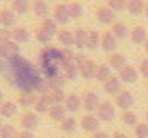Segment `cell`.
<instances>
[{
    "instance_id": "obj_12",
    "label": "cell",
    "mask_w": 148,
    "mask_h": 138,
    "mask_svg": "<svg viewBox=\"0 0 148 138\" xmlns=\"http://www.w3.org/2000/svg\"><path fill=\"white\" fill-rule=\"evenodd\" d=\"M58 42H60V46H64V48H71V46H75V37H73V31H69V29H60L58 31Z\"/></svg>"
},
{
    "instance_id": "obj_35",
    "label": "cell",
    "mask_w": 148,
    "mask_h": 138,
    "mask_svg": "<svg viewBox=\"0 0 148 138\" xmlns=\"http://www.w3.org/2000/svg\"><path fill=\"white\" fill-rule=\"evenodd\" d=\"M100 40H102V37H100L96 31H88V37H87V48H88V50H96V46H100Z\"/></svg>"
},
{
    "instance_id": "obj_13",
    "label": "cell",
    "mask_w": 148,
    "mask_h": 138,
    "mask_svg": "<svg viewBox=\"0 0 148 138\" xmlns=\"http://www.w3.org/2000/svg\"><path fill=\"white\" fill-rule=\"evenodd\" d=\"M121 86H123V83L119 81V77H114V75H112V77L104 83V92L110 94V96H117V94L123 90Z\"/></svg>"
},
{
    "instance_id": "obj_24",
    "label": "cell",
    "mask_w": 148,
    "mask_h": 138,
    "mask_svg": "<svg viewBox=\"0 0 148 138\" xmlns=\"http://www.w3.org/2000/svg\"><path fill=\"white\" fill-rule=\"evenodd\" d=\"M33 12H35V16H38V17H46L48 16V12H50V8H48V2L46 0H35L33 2Z\"/></svg>"
},
{
    "instance_id": "obj_3",
    "label": "cell",
    "mask_w": 148,
    "mask_h": 138,
    "mask_svg": "<svg viewBox=\"0 0 148 138\" xmlns=\"http://www.w3.org/2000/svg\"><path fill=\"white\" fill-rule=\"evenodd\" d=\"M94 16L104 25H114L115 23V12L112 8H108V6H96L94 8Z\"/></svg>"
},
{
    "instance_id": "obj_17",
    "label": "cell",
    "mask_w": 148,
    "mask_h": 138,
    "mask_svg": "<svg viewBox=\"0 0 148 138\" xmlns=\"http://www.w3.org/2000/svg\"><path fill=\"white\" fill-rule=\"evenodd\" d=\"M129 39L135 42V44H144L148 39V33H146V29L140 27V25H137V27H133L131 29V33H129Z\"/></svg>"
},
{
    "instance_id": "obj_49",
    "label": "cell",
    "mask_w": 148,
    "mask_h": 138,
    "mask_svg": "<svg viewBox=\"0 0 148 138\" xmlns=\"http://www.w3.org/2000/svg\"><path fill=\"white\" fill-rule=\"evenodd\" d=\"M2 102H4V92L0 90V104H2Z\"/></svg>"
},
{
    "instance_id": "obj_14",
    "label": "cell",
    "mask_w": 148,
    "mask_h": 138,
    "mask_svg": "<svg viewBox=\"0 0 148 138\" xmlns=\"http://www.w3.org/2000/svg\"><path fill=\"white\" fill-rule=\"evenodd\" d=\"M16 17H17V14L12 10V8H2V10H0V23H2L4 29L14 27V25H16Z\"/></svg>"
},
{
    "instance_id": "obj_2",
    "label": "cell",
    "mask_w": 148,
    "mask_h": 138,
    "mask_svg": "<svg viewBox=\"0 0 148 138\" xmlns=\"http://www.w3.org/2000/svg\"><path fill=\"white\" fill-rule=\"evenodd\" d=\"M83 109L87 111V113H96V109L100 107V98L98 94L92 92V90H87V92L83 94Z\"/></svg>"
},
{
    "instance_id": "obj_29",
    "label": "cell",
    "mask_w": 148,
    "mask_h": 138,
    "mask_svg": "<svg viewBox=\"0 0 148 138\" xmlns=\"http://www.w3.org/2000/svg\"><path fill=\"white\" fill-rule=\"evenodd\" d=\"M121 123H123V125H127V127H137V125H138L137 113H135V111H131V109H125L123 113H121Z\"/></svg>"
},
{
    "instance_id": "obj_15",
    "label": "cell",
    "mask_w": 148,
    "mask_h": 138,
    "mask_svg": "<svg viewBox=\"0 0 148 138\" xmlns=\"http://www.w3.org/2000/svg\"><path fill=\"white\" fill-rule=\"evenodd\" d=\"M127 65V60H125V56L119 54V52H114V54L108 56V67L110 69H123V67Z\"/></svg>"
},
{
    "instance_id": "obj_36",
    "label": "cell",
    "mask_w": 148,
    "mask_h": 138,
    "mask_svg": "<svg viewBox=\"0 0 148 138\" xmlns=\"http://www.w3.org/2000/svg\"><path fill=\"white\" fill-rule=\"evenodd\" d=\"M17 136V131H16V127L14 125H2L0 127V138H16Z\"/></svg>"
},
{
    "instance_id": "obj_26",
    "label": "cell",
    "mask_w": 148,
    "mask_h": 138,
    "mask_svg": "<svg viewBox=\"0 0 148 138\" xmlns=\"http://www.w3.org/2000/svg\"><path fill=\"white\" fill-rule=\"evenodd\" d=\"M17 102L21 107H33L35 102H37V96L33 92H19L17 94Z\"/></svg>"
},
{
    "instance_id": "obj_40",
    "label": "cell",
    "mask_w": 148,
    "mask_h": 138,
    "mask_svg": "<svg viewBox=\"0 0 148 138\" xmlns=\"http://www.w3.org/2000/svg\"><path fill=\"white\" fill-rule=\"evenodd\" d=\"M4 48H6V54H8V58H10V56H17V54H19V44H17V42H14V40L6 42Z\"/></svg>"
},
{
    "instance_id": "obj_23",
    "label": "cell",
    "mask_w": 148,
    "mask_h": 138,
    "mask_svg": "<svg viewBox=\"0 0 148 138\" xmlns=\"http://www.w3.org/2000/svg\"><path fill=\"white\" fill-rule=\"evenodd\" d=\"M66 105L64 104H60V105H52V107H50L48 109V115H50V119H52V121H64V119H66Z\"/></svg>"
},
{
    "instance_id": "obj_46",
    "label": "cell",
    "mask_w": 148,
    "mask_h": 138,
    "mask_svg": "<svg viewBox=\"0 0 148 138\" xmlns=\"http://www.w3.org/2000/svg\"><path fill=\"white\" fill-rule=\"evenodd\" d=\"M90 138H112V136L108 133H104V131H96V133H92Z\"/></svg>"
},
{
    "instance_id": "obj_51",
    "label": "cell",
    "mask_w": 148,
    "mask_h": 138,
    "mask_svg": "<svg viewBox=\"0 0 148 138\" xmlns=\"http://www.w3.org/2000/svg\"><path fill=\"white\" fill-rule=\"evenodd\" d=\"M144 50H146V54H148V39H146V42H144Z\"/></svg>"
},
{
    "instance_id": "obj_11",
    "label": "cell",
    "mask_w": 148,
    "mask_h": 138,
    "mask_svg": "<svg viewBox=\"0 0 148 138\" xmlns=\"http://www.w3.org/2000/svg\"><path fill=\"white\" fill-rule=\"evenodd\" d=\"M79 75H81L83 79H94V75H96V63H94L92 60H85L83 63H79Z\"/></svg>"
},
{
    "instance_id": "obj_22",
    "label": "cell",
    "mask_w": 148,
    "mask_h": 138,
    "mask_svg": "<svg viewBox=\"0 0 148 138\" xmlns=\"http://www.w3.org/2000/svg\"><path fill=\"white\" fill-rule=\"evenodd\" d=\"M35 113H48V109L52 107V104H50L48 96L44 94V96H37V102H35Z\"/></svg>"
},
{
    "instance_id": "obj_32",
    "label": "cell",
    "mask_w": 148,
    "mask_h": 138,
    "mask_svg": "<svg viewBox=\"0 0 148 138\" xmlns=\"http://www.w3.org/2000/svg\"><path fill=\"white\" fill-rule=\"evenodd\" d=\"M40 27H42L44 31H48L52 37H54V35H58V31H60V29H58V23H56L54 17H44L42 23H40Z\"/></svg>"
},
{
    "instance_id": "obj_44",
    "label": "cell",
    "mask_w": 148,
    "mask_h": 138,
    "mask_svg": "<svg viewBox=\"0 0 148 138\" xmlns=\"http://www.w3.org/2000/svg\"><path fill=\"white\" fill-rule=\"evenodd\" d=\"M16 138H35V134L31 133V131H19Z\"/></svg>"
},
{
    "instance_id": "obj_53",
    "label": "cell",
    "mask_w": 148,
    "mask_h": 138,
    "mask_svg": "<svg viewBox=\"0 0 148 138\" xmlns=\"http://www.w3.org/2000/svg\"><path fill=\"white\" fill-rule=\"evenodd\" d=\"M2 125H4V123H2V117H0V127H2Z\"/></svg>"
},
{
    "instance_id": "obj_1",
    "label": "cell",
    "mask_w": 148,
    "mask_h": 138,
    "mask_svg": "<svg viewBox=\"0 0 148 138\" xmlns=\"http://www.w3.org/2000/svg\"><path fill=\"white\" fill-rule=\"evenodd\" d=\"M2 75L8 79V83L19 92H40V96L48 94L50 84L48 81L42 77V73L38 67H35V63L23 58V56H10L4 60V69Z\"/></svg>"
},
{
    "instance_id": "obj_38",
    "label": "cell",
    "mask_w": 148,
    "mask_h": 138,
    "mask_svg": "<svg viewBox=\"0 0 148 138\" xmlns=\"http://www.w3.org/2000/svg\"><path fill=\"white\" fill-rule=\"evenodd\" d=\"M108 8H112L114 12H121L127 8V0H108Z\"/></svg>"
},
{
    "instance_id": "obj_43",
    "label": "cell",
    "mask_w": 148,
    "mask_h": 138,
    "mask_svg": "<svg viewBox=\"0 0 148 138\" xmlns=\"http://www.w3.org/2000/svg\"><path fill=\"white\" fill-rule=\"evenodd\" d=\"M138 71H140V75H143V77L148 79V58L140 61V65H138Z\"/></svg>"
},
{
    "instance_id": "obj_27",
    "label": "cell",
    "mask_w": 148,
    "mask_h": 138,
    "mask_svg": "<svg viewBox=\"0 0 148 138\" xmlns=\"http://www.w3.org/2000/svg\"><path fill=\"white\" fill-rule=\"evenodd\" d=\"M112 77V69L108 67V63H102V65H96V75H94V79L96 81H100V83L104 84L108 79Z\"/></svg>"
},
{
    "instance_id": "obj_5",
    "label": "cell",
    "mask_w": 148,
    "mask_h": 138,
    "mask_svg": "<svg viewBox=\"0 0 148 138\" xmlns=\"http://www.w3.org/2000/svg\"><path fill=\"white\" fill-rule=\"evenodd\" d=\"M19 125H21L23 131H31L33 133L35 128L38 127V117L35 111H25L21 117H19Z\"/></svg>"
},
{
    "instance_id": "obj_56",
    "label": "cell",
    "mask_w": 148,
    "mask_h": 138,
    "mask_svg": "<svg viewBox=\"0 0 148 138\" xmlns=\"http://www.w3.org/2000/svg\"><path fill=\"white\" fill-rule=\"evenodd\" d=\"M46 2H48V0H46ZM50 2H52V0H50Z\"/></svg>"
},
{
    "instance_id": "obj_10",
    "label": "cell",
    "mask_w": 148,
    "mask_h": 138,
    "mask_svg": "<svg viewBox=\"0 0 148 138\" xmlns=\"http://www.w3.org/2000/svg\"><path fill=\"white\" fill-rule=\"evenodd\" d=\"M100 46H102V50H104L106 54H114V52H115V48H117V39L114 37V33H112V31H108V33L102 35Z\"/></svg>"
},
{
    "instance_id": "obj_52",
    "label": "cell",
    "mask_w": 148,
    "mask_h": 138,
    "mask_svg": "<svg viewBox=\"0 0 148 138\" xmlns=\"http://www.w3.org/2000/svg\"><path fill=\"white\" fill-rule=\"evenodd\" d=\"M144 14H146V17H148V4L144 6Z\"/></svg>"
},
{
    "instance_id": "obj_42",
    "label": "cell",
    "mask_w": 148,
    "mask_h": 138,
    "mask_svg": "<svg viewBox=\"0 0 148 138\" xmlns=\"http://www.w3.org/2000/svg\"><path fill=\"white\" fill-rule=\"evenodd\" d=\"M12 40V31L8 29H0V44H6Z\"/></svg>"
},
{
    "instance_id": "obj_41",
    "label": "cell",
    "mask_w": 148,
    "mask_h": 138,
    "mask_svg": "<svg viewBox=\"0 0 148 138\" xmlns=\"http://www.w3.org/2000/svg\"><path fill=\"white\" fill-rule=\"evenodd\" d=\"M48 84H50V88H60V90H64L66 79H64V75H58V77L50 79V81H48Z\"/></svg>"
},
{
    "instance_id": "obj_6",
    "label": "cell",
    "mask_w": 148,
    "mask_h": 138,
    "mask_svg": "<svg viewBox=\"0 0 148 138\" xmlns=\"http://www.w3.org/2000/svg\"><path fill=\"white\" fill-rule=\"evenodd\" d=\"M81 128L83 131H87V133H96L100 128V119L98 115H94V113H87V115L81 117Z\"/></svg>"
},
{
    "instance_id": "obj_57",
    "label": "cell",
    "mask_w": 148,
    "mask_h": 138,
    "mask_svg": "<svg viewBox=\"0 0 148 138\" xmlns=\"http://www.w3.org/2000/svg\"><path fill=\"white\" fill-rule=\"evenodd\" d=\"M146 90H148V86H146Z\"/></svg>"
},
{
    "instance_id": "obj_37",
    "label": "cell",
    "mask_w": 148,
    "mask_h": 138,
    "mask_svg": "<svg viewBox=\"0 0 148 138\" xmlns=\"http://www.w3.org/2000/svg\"><path fill=\"white\" fill-rule=\"evenodd\" d=\"M67 8H69V16H71V19H77V17L83 16V6L79 4V2H69Z\"/></svg>"
},
{
    "instance_id": "obj_30",
    "label": "cell",
    "mask_w": 148,
    "mask_h": 138,
    "mask_svg": "<svg viewBox=\"0 0 148 138\" xmlns=\"http://www.w3.org/2000/svg\"><path fill=\"white\" fill-rule=\"evenodd\" d=\"M144 2L143 0H127V12L133 14V16H138V14H143L144 12Z\"/></svg>"
},
{
    "instance_id": "obj_47",
    "label": "cell",
    "mask_w": 148,
    "mask_h": 138,
    "mask_svg": "<svg viewBox=\"0 0 148 138\" xmlns=\"http://www.w3.org/2000/svg\"><path fill=\"white\" fill-rule=\"evenodd\" d=\"M8 58V54H6V48H4V44H0V60H6Z\"/></svg>"
},
{
    "instance_id": "obj_34",
    "label": "cell",
    "mask_w": 148,
    "mask_h": 138,
    "mask_svg": "<svg viewBox=\"0 0 148 138\" xmlns=\"http://www.w3.org/2000/svg\"><path fill=\"white\" fill-rule=\"evenodd\" d=\"M35 39H37L40 44H50V42H52V35H50L48 31H44L42 27H37L35 29Z\"/></svg>"
},
{
    "instance_id": "obj_31",
    "label": "cell",
    "mask_w": 148,
    "mask_h": 138,
    "mask_svg": "<svg viewBox=\"0 0 148 138\" xmlns=\"http://www.w3.org/2000/svg\"><path fill=\"white\" fill-rule=\"evenodd\" d=\"M112 33H114L115 39H127V35L131 33L129 29H127L125 23H119V21H115L114 25H112Z\"/></svg>"
},
{
    "instance_id": "obj_50",
    "label": "cell",
    "mask_w": 148,
    "mask_h": 138,
    "mask_svg": "<svg viewBox=\"0 0 148 138\" xmlns=\"http://www.w3.org/2000/svg\"><path fill=\"white\" fill-rule=\"evenodd\" d=\"M2 69H4V60H0V73H2Z\"/></svg>"
},
{
    "instance_id": "obj_33",
    "label": "cell",
    "mask_w": 148,
    "mask_h": 138,
    "mask_svg": "<svg viewBox=\"0 0 148 138\" xmlns=\"http://www.w3.org/2000/svg\"><path fill=\"white\" fill-rule=\"evenodd\" d=\"M77 128V119L75 117H66V119H64V121H60V131L62 133H73V131H75Z\"/></svg>"
},
{
    "instance_id": "obj_20",
    "label": "cell",
    "mask_w": 148,
    "mask_h": 138,
    "mask_svg": "<svg viewBox=\"0 0 148 138\" xmlns=\"http://www.w3.org/2000/svg\"><path fill=\"white\" fill-rule=\"evenodd\" d=\"M73 37H75V46L79 50L87 48V37H88V31L83 27H77L75 31H73Z\"/></svg>"
},
{
    "instance_id": "obj_4",
    "label": "cell",
    "mask_w": 148,
    "mask_h": 138,
    "mask_svg": "<svg viewBox=\"0 0 148 138\" xmlns=\"http://www.w3.org/2000/svg\"><path fill=\"white\" fill-rule=\"evenodd\" d=\"M96 115H98L100 121L112 123L115 119V107L112 105V102H100V107L96 109Z\"/></svg>"
},
{
    "instance_id": "obj_28",
    "label": "cell",
    "mask_w": 148,
    "mask_h": 138,
    "mask_svg": "<svg viewBox=\"0 0 148 138\" xmlns=\"http://www.w3.org/2000/svg\"><path fill=\"white\" fill-rule=\"evenodd\" d=\"M12 10L17 16H25L31 10V4H29V0H12Z\"/></svg>"
},
{
    "instance_id": "obj_9",
    "label": "cell",
    "mask_w": 148,
    "mask_h": 138,
    "mask_svg": "<svg viewBox=\"0 0 148 138\" xmlns=\"http://www.w3.org/2000/svg\"><path fill=\"white\" fill-rule=\"evenodd\" d=\"M133 104H135V98H133V94L129 92V90H121L117 96H115V105L117 107H121V109H131Z\"/></svg>"
},
{
    "instance_id": "obj_55",
    "label": "cell",
    "mask_w": 148,
    "mask_h": 138,
    "mask_svg": "<svg viewBox=\"0 0 148 138\" xmlns=\"http://www.w3.org/2000/svg\"><path fill=\"white\" fill-rule=\"evenodd\" d=\"M0 29H2V23H0Z\"/></svg>"
},
{
    "instance_id": "obj_45",
    "label": "cell",
    "mask_w": 148,
    "mask_h": 138,
    "mask_svg": "<svg viewBox=\"0 0 148 138\" xmlns=\"http://www.w3.org/2000/svg\"><path fill=\"white\" fill-rule=\"evenodd\" d=\"M85 60H87V56L83 54V52H79V54H75V60H73V63H77V65H79V63H83Z\"/></svg>"
},
{
    "instance_id": "obj_48",
    "label": "cell",
    "mask_w": 148,
    "mask_h": 138,
    "mask_svg": "<svg viewBox=\"0 0 148 138\" xmlns=\"http://www.w3.org/2000/svg\"><path fill=\"white\" fill-rule=\"evenodd\" d=\"M112 138H127V134H123V133H114V134H112Z\"/></svg>"
},
{
    "instance_id": "obj_7",
    "label": "cell",
    "mask_w": 148,
    "mask_h": 138,
    "mask_svg": "<svg viewBox=\"0 0 148 138\" xmlns=\"http://www.w3.org/2000/svg\"><path fill=\"white\" fill-rule=\"evenodd\" d=\"M117 77H119L121 83L133 84V83H137V79H138V69L133 67V65H125L123 69H119V75Z\"/></svg>"
},
{
    "instance_id": "obj_8",
    "label": "cell",
    "mask_w": 148,
    "mask_h": 138,
    "mask_svg": "<svg viewBox=\"0 0 148 138\" xmlns=\"http://www.w3.org/2000/svg\"><path fill=\"white\" fill-rule=\"evenodd\" d=\"M52 16H54L56 23H62V25H67V23H69V19H71L67 4H56L54 6V12H52Z\"/></svg>"
},
{
    "instance_id": "obj_39",
    "label": "cell",
    "mask_w": 148,
    "mask_h": 138,
    "mask_svg": "<svg viewBox=\"0 0 148 138\" xmlns=\"http://www.w3.org/2000/svg\"><path fill=\"white\" fill-rule=\"evenodd\" d=\"M135 136L137 138H148V123H138L135 127Z\"/></svg>"
},
{
    "instance_id": "obj_19",
    "label": "cell",
    "mask_w": 148,
    "mask_h": 138,
    "mask_svg": "<svg viewBox=\"0 0 148 138\" xmlns=\"http://www.w3.org/2000/svg\"><path fill=\"white\" fill-rule=\"evenodd\" d=\"M17 113V104L16 102H2L0 104V117L2 119H10Z\"/></svg>"
},
{
    "instance_id": "obj_16",
    "label": "cell",
    "mask_w": 148,
    "mask_h": 138,
    "mask_svg": "<svg viewBox=\"0 0 148 138\" xmlns=\"http://www.w3.org/2000/svg\"><path fill=\"white\" fill-rule=\"evenodd\" d=\"M31 39V33H29L25 27H14L12 29V40L17 42V44H25Z\"/></svg>"
},
{
    "instance_id": "obj_18",
    "label": "cell",
    "mask_w": 148,
    "mask_h": 138,
    "mask_svg": "<svg viewBox=\"0 0 148 138\" xmlns=\"http://www.w3.org/2000/svg\"><path fill=\"white\" fill-rule=\"evenodd\" d=\"M64 105H66L67 111L75 113V111H79L83 107V100H81V96H77V94H67V98H66V102H64Z\"/></svg>"
},
{
    "instance_id": "obj_54",
    "label": "cell",
    "mask_w": 148,
    "mask_h": 138,
    "mask_svg": "<svg viewBox=\"0 0 148 138\" xmlns=\"http://www.w3.org/2000/svg\"><path fill=\"white\" fill-rule=\"evenodd\" d=\"M146 123H148V111H146Z\"/></svg>"
},
{
    "instance_id": "obj_25",
    "label": "cell",
    "mask_w": 148,
    "mask_h": 138,
    "mask_svg": "<svg viewBox=\"0 0 148 138\" xmlns=\"http://www.w3.org/2000/svg\"><path fill=\"white\" fill-rule=\"evenodd\" d=\"M46 96H48V100H50V104H52V105L64 104V102H66V98H67L66 92H64V90H60V88H52L48 94H46Z\"/></svg>"
},
{
    "instance_id": "obj_21",
    "label": "cell",
    "mask_w": 148,
    "mask_h": 138,
    "mask_svg": "<svg viewBox=\"0 0 148 138\" xmlns=\"http://www.w3.org/2000/svg\"><path fill=\"white\" fill-rule=\"evenodd\" d=\"M62 75H64V79L66 81H73V79L79 77V67H77V63H66V65H62Z\"/></svg>"
}]
</instances>
